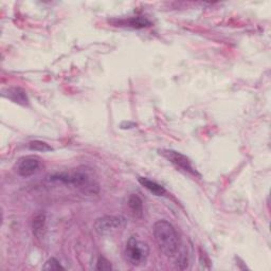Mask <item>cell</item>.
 <instances>
[{
	"label": "cell",
	"instance_id": "cell-1",
	"mask_svg": "<svg viewBox=\"0 0 271 271\" xmlns=\"http://www.w3.org/2000/svg\"><path fill=\"white\" fill-rule=\"evenodd\" d=\"M155 242L163 254L168 257H177L180 252V239L178 233L167 220H158L153 228Z\"/></svg>",
	"mask_w": 271,
	"mask_h": 271
},
{
	"label": "cell",
	"instance_id": "cell-2",
	"mask_svg": "<svg viewBox=\"0 0 271 271\" xmlns=\"http://www.w3.org/2000/svg\"><path fill=\"white\" fill-rule=\"evenodd\" d=\"M149 256V246L137 236H130L125 245L124 258L134 267H141L146 265Z\"/></svg>",
	"mask_w": 271,
	"mask_h": 271
},
{
	"label": "cell",
	"instance_id": "cell-3",
	"mask_svg": "<svg viewBox=\"0 0 271 271\" xmlns=\"http://www.w3.org/2000/svg\"><path fill=\"white\" fill-rule=\"evenodd\" d=\"M52 180L62 181L64 184L73 185L78 188H82L85 190L93 191V180L86 172H72V173H62L54 175L51 177Z\"/></svg>",
	"mask_w": 271,
	"mask_h": 271
},
{
	"label": "cell",
	"instance_id": "cell-4",
	"mask_svg": "<svg viewBox=\"0 0 271 271\" xmlns=\"http://www.w3.org/2000/svg\"><path fill=\"white\" fill-rule=\"evenodd\" d=\"M125 224V219L121 216H102L98 218L94 222V230L100 235L109 234L111 232H115L121 229Z\"/></svg>",
	"mask_w": 271,
	"mask_h": 271
},
{
	"label": "cell",
	"instance_id": "cell-5",
	"mask_svg": "<svg viewBox=\"0 0 271 271\" xmlns=\"http://www.w3.org/2000/svg\"><path fill=\"white\" fill-rule=\"evenodd\" d=\"M167 160H168L173 165L178 167L182 171H185L188 174H192L194 176H200L196 169H195L192 166L191 160L188 158V157L184 154H181L179 152H176V150H172V149H166V150H161L160 153Z\"/></svg>",
	"mask_w": 271,
	"mask_h": 271
},
{
	"label": "cell",
	"instance_id": "cell-6",
	"mask_svg": "<svg viewBox=\"0 0 271 271\" xmlns=\"http://www.w3.org/2000/svg\"><path fill=\"white\" fill-rule=\"evenodd\" d=\"M41 166L40 159L33 156L22 157L16 165V172L21 177H30L39 171Z\"/></svg>",
	"mask_w": 271,
	"mask_h": 271
},
{
	"label": "cell",
	"instance_id": "cell-7",
	"mask_svg": "<svg viewBox=\"0 0 271 271\" xmlns=\"http://www.w3.org/2000/svg\"><path fill=\"white\" fill-rule=\"evenodd\" d=\"M4 97H7L14 103H17L22 106H27L29 104V99L27 92L20 87H12L7 89V93H3Z\"/></svg>",
	"mask_w": 271,
	"mask_h": 271
},
{
	"label": "cell",
	"instance_id": "cell-8",
	"mask_svg": "<svg viewBox=\"0 0 271 271\" xmlns=\"http://www.w3.org/2000/svg\"><path fill=\"white\" fill-rule=\"evenodd\" d=\"M139 182L142 187L147 188L150 193H153L154 195H156V196H163V195L167 193L166 188L162 186H160L159 184H157L156 181L150 180L146 177H140Z\"/></svg>",
	"mask_w": 271,
	"mask_h": 271
},
{
	"label": "cell",
	"instance_id": "cell-9",
	"mask_svg": "<svg viewBox=\"0 0 271 271\" xmlns=\"http://www.w3.org/2000/svg\"><path fill=\"white\" fill-rule=\"evenodd\" d=\"M128 207L136 217H142L143 215V203L138 195L132 194L128 198Z\"/></svg>",
	"mask_w": 271,
	"mask_h": 271
},
{
	"label": "cell",
	"instance_id": "cell-10",
	"mask_svg": "<svg viewBox=\"0 0 271 271\" xmlns=\"http://www.w3.org/2000/svg\"><path fill=\"white\" fill-rule=\"evenodd\" d=\"M45 225H46L45 214L40 213L33 218L32 229H33V233L37 237L42 234V231H43V229H45Z\"/></svg>",
	"mask_w": 271,
	"mask_h": 271
},
{
	"label": "cell",
	"instance_id": "cell-11",
	"mask_svg": "<svg viewBox=\"0 0 271 271\" xmlns=\"http://www.w3.org/2000/svg\"><path fill=\"white\" fill-rule=\"evenodd\" d=\"M29 148L34 152H50L52 150V147L47 144L46 142H42L40 140H35L29 143Z\"/></svg>",
	"mask_w": 271,
	"mask_h": 271
},
{
	"label": "cell",
	"instance_id": "cell-12",
	"mask_svg": "<svg viewBox=\"0 0 271 271\" xmlns=\"http://www.w3.org/2000/svg\"><path fill=\"white\" fill-rule=\"evenodd\" d=\"M150 22L146 20V18L143 17H132L128 21V26L136 28V29H141L144 27H148Z\"/></svg>",
	"mask_w": 271,
	"mask_h": 271
},
{
	"label": "cell",
	"instance_id": "cell-13",
	"mask_svg": "<svg viewBox=\"0 0 271 271\" xmlns=\"http://www.w3.org/2000/svg\"><path fill=\"white\" fill-rule=\"evenodd\" d=\"M42 269L43 270H65V267H63L62 264L56 260V258L51 257L49 258L45 265H43Z\"/></svg>",
	"mask_w": 271,
	"mask_h": 271
},
{
	"label": "cell",
	"instance_id": "cell-14",
	"mask_svg": "<svg viewBox=\"0 0 271 271\" xmlns=\"http://www.w3.org/2000/svg\"><path fill=\"white\" fill-rule=\"evenodd\" d=\"M96 269L97 270H102V271H107V270H111L112 266H111V264H110L109 261H107L105 257L101 256V257H99V260H98Z\"/></svg>",
	"mask_w": 271,
	"mask_h": 271
}]
</instances>
